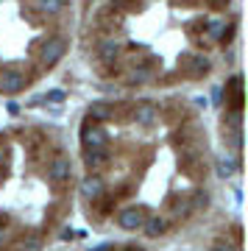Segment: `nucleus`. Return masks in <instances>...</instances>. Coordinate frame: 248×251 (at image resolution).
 <instances>
[{
  "instance_id": "1",
  "label": "nucleus",
  "mask_w": 248,
  "mask_h": 251,
  "mask_svg": "<svg viewBox=\"0 0 248 251\" xmlns=\"http://www.w3.org/2000/svg\"><path fill=\"white\" fill-rule=\"evenodd\" d=\"M81 143H84V151H106V134L98 126L87 123L81 128Z\"/></svg>"
},
{
  "instance_id": "2",
  "label": "nucleus",
  "mask_w": 248,
  "mask_h": 251,
  "mask_svg": "<svg viewBox=\"0 0 248 251\" xmlns=\"http://www.w3.org/2000/svg\"><path fill=\"white\" fill-rule=\"evenodd\" d=\"M64 50H67V39H64V36H53V39H48L45 48H42V64H45V67H53V64L64 56Z\"/></svg>"
},
{
  "instance_id": "3",
  "label": "nucleus",
  "mask_w": 248,
  "mask_h": 251,
  "mask_svg": "<svg viewBox=\"0 0 248 251\" xmlns=\"http://www.w3.org/2000/svg\"><path fill=\"white\" fill-rule=\"evenodd\" d=\"M23 90H25V75L20 70H3V75H0V92L17 95Z\"/></svg>"
},
{
  "instance_id": "4",
  "label": "nucleus",
  "mask_w": 248,
  "mask_h": 251,
  "mask_svg": "<svg viewBox=\"0 0 248 251\" xmlns=\"http://www.w3.org/2000/svg\"><path fill=\"white\" fill-rule=\"evenodd\" d=\"M142 221H145V215H142L140 206H128V209H123V212L117 215V224L123 226L125 232H134V229H140Z\"/></svg>"
},
{
  "instance_id": "5",
  "label": "nucleus",
  "mask_w": 248,
  "mask_h": 251,
  "mask_svg": "<svg viewBox=\"0 0 248 251\" xmlns=\"http://www.w3.org/2000/svg\"><path fill=\"white\" fill-rule=\"evenodd\" d=\"M70 173H73V168H70V159H64V156H59V159H53L50 162V168H48V176H50V181H67L70 179Z\"/></svg>"
},
{
  "instance_id": "6",
  "label": "nucleus",
  "mask_w": 248,
  "mask_h": 251,
  "mask_svg": "<svg viewBox=\"0 0 248 251\" xmlns=\"http://www.w3.org/2000/svg\"><path fill=\"white\" fill-rule=\"evenodd\" d=\"M81 193H84V198H100L103 196V181L98 176H89V179L81 181Z\"/></svg>"
},
{
  "instance_id": "7",
  "label": "nucleus",
  "mask_w": 248,
  "mask_h": 251,
  "mask_svg": "<svg viewBox=\"0 0 248 251\" xmlns=\"http://www.w3.org/2000/svg\"><path fill=\"white\" fill-rule=\"evenodd\" d=\"M215 171H218V176H221V179H229V176H234V171H237V165H234V159H229V156H223V159H218V165H215Z\"/></svg>"
},
{
  "instance_id": "8",
  "label": "nucleus",
  "mask_w": 248,
  "mask_h": 251,
  "mask_svg": "<svg viewBox=\"0 0 248 251\" xmlns=\"http://www.w3.org/2000/svg\"><path fill=\"white\" fill-rule=\"evenodd\" d=\"M36 6H39V11L53 17V14H59L64 9V0H36Z\"/></svg>"
},
{
  "instance_id": "9",
  "label": "nucleus",
  "mask_w": 248,
  "mask_h": 251,
  "mask_svg": "<svg viewBox=\"0 0 248 251\" xmlns=\"http://www.w3.org/2000/svg\"><path fill=\"white\" fill-rule=\"evenodd\" d=\"M142 224H145V221H142ZM162 232H165V221H162V218H151V221L145 224V234H148V237H159Z\"/></svg>"
},
{
  "instance_id": "10",
  "label": "nucleus",
  "mask_w": 248,
  "mask_h": 251,
  "mask_svg": "<svg viewBox=\"0 0 248 251\" xmlns=\"http://www.w3.org/2000/svg\"><path fill=\"white\" fill-rule=\"evenodd\" d=\"M187 67L193 73H206L209 70V59H204V56H193V59H187Z\"/></svg>"
},
{
  "instance_id": "11",
  "label": "nucleus",
  "mask_w": 248,
  "mask_h": 251,
  "mask_svg": "<svg viewBox=\"0 0 248 251\" xmlns=\"http://www.w3.org/2000/svg\"><path fill=\"white\" fill-rule=\"evenodd\" d=\"M89 115L95 117V120H106V117L112 115V109H109L106 103H92V106H89Z\"/></svg>"
},
{
  "instance_id": "12",
  "label": "nucleus",
  "mask_w": 248,
  "mask_h": 251,
  "mask_svg": "<svg viewBox=\"0 0 248 251\" xmlns=\"http://www.w3.org/2000/svg\"><path fill=\"white\" fill-rule=\"evenodd\" d=\"M106 162V151H87V165L89 168H100Z\"/></svg>"
},
{
  "instance_id": "13",
  "label": "nucleus",
  "mask_w": 248,
  "mask_h": 251,
  "mask_svg": "<svg viewBox=\"0 0 248 251\" xmlns=\"http://www.w3.org/2000/svg\"><path fill=\"white\" fill-rule=\"evenodd\" d=\"M115 56H117V45H115V42H103V45H100V59L112 62Z\"/></svg>"
},
{
  "instance_id": "14",
  "label": "nucleus",
  "mask_w": 248,
  "mask_h": 251,
  "mask_svg": "<svg viewBox=\"0 0 248 251\" xmlns=\"http://www.w3.org/2000/svg\"><path fill=\"white\" fill-rule=\"evenodd\" d=\"M64 98H67V92H64V90H53V92H48V100H53V103H62Z\"/></svg>"
},
{
  "instance_id": "15",
  "label": "nucleus",
  "mask_w": 248,
  "mask_h": 251,
  "mask_svg": "<svg viewBox=\"0 0 248 251\" xmlns=\"http://www.w3.org/2000/svg\"><path fill=\"white\" fill-rule=\"evenodd\" d=\"M140 120H142V123H151V120H153V109L151 106H142L140 109Z\"/></svg>"
},
{
  "instance_id": "16",
  "label": "nucleus",
  "mask_w": 248,
  "mask_h": 251,
  "mask_svg": "<svg viewBox=\"0 0 248 251\" xmlns=\"http://www.w3.org/2000/svg\"><path fill=\"white\" fill-rule=\"evenodd\" d=\"M221 31H223V23H212V28H209V34H212V36H221Z\"/></svg>"
}]
</instances>
